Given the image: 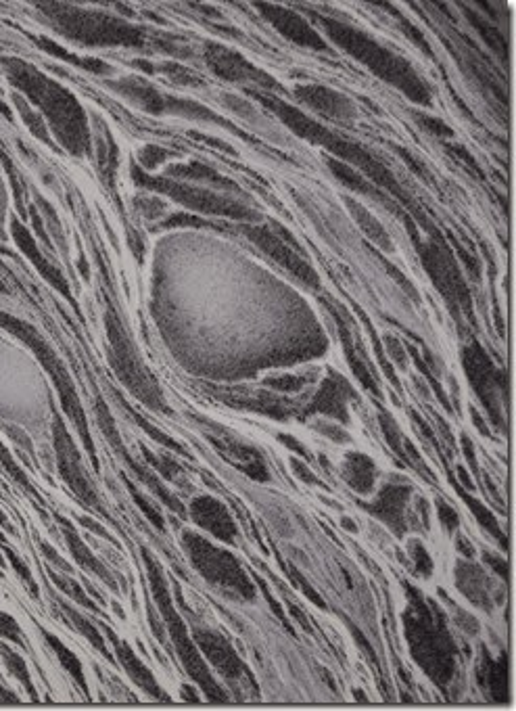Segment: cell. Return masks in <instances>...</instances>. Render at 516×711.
I'll return each instance as SVG.
<instances>
[{
    "label": "cell",
    "instance_id": "obj_1",
    "mask_svg": "<svg viewBox=\"0 0 516 711\" xmlns=\"http://www.w3.org/2000/svg\"><path fill=\"white\" fill-rule=\"evenodd\" d=\"M404 634L412 659L439 691L448 693L458 674V649L443 611L408 586Z\"/></svg>",
    "mask_w": 516,
    "mask_h": 711
},
{
    "label": "cell",
    "instance_id": "obj_2",
    "mask_svg": "<svg viewBox=\"0 0 516 711\" xmlns=\"http://www.w3.org/2000/svg\"><path fill=\"white\" fill-rule=\"evenodd\" d=\"M318 21L328 32V36L333 38V42H337L341 49L349 51L358 61L370 67L372 74H377L385 82L393 84L397 90H402V93L410 97L414 103H422V105L431 103V90L427 82L414 72V67L406 59L391 53L381 42L360 32L358 28L345 24V21L322 17V15L318 17Z\"/></svg>",
    "mask_w": 516,
    "mask_h": 711
},
{
    "label": "cell",
    "instance_id": "obj_3",
    "mask_svg": "<svg viewBox=\"0 0 516 711\" xmlns=\"http://www.w3.org/2000/svg\"><path fill=\"white\" fill-rule=\"evenodd\" d=\"M143 557H145V567L149 573V582H151L157 609L161 613L163 626H166V630L170 632L172 649L178 655L182 668L186 670V674H189V678L201 688V693L205 695L207 701H211V703L228 701V695L222 691V686L214 678V674H211L207 661L201 657L199 647L195 645L193 636L189 634V630H186L180 613L174 607V601L170 596V586H168L166 576H163L161 565L153 559V555L147 553V550L143 553Z\"/></svg>",
    "mask_w": 516,
    "mask_h": 711
},
{
    "label": "cell",
    "instance_id": "obj_4",
    "mask_svg": "<svg viewBox=\"0 0 516 711\" xmlns=\"http://www.w3.org/2000/svg\"><path fill=\"white\" fill-rule=\"evenodd\" d=\"M257 97H260L262 103H266V105L276 113V116L283 118V122H285L293 132H297V134H301V136H306V139H310V141H314V143H320V145L326 147V149L335 151V155H339V157L343 159V164L362 168V170L366 172V178L370 176L372 182H377L379 187H383V191L387 189L391 197L400 199L410 212L416 214V208H412V205H410V199H408V195L404 193V189L400 187V182H397V180L393 178V174H391L383 164H379L377 159H374L368 151H364L360 145L343 141L341 136H337V134H333L331 130H326L324 126L316 124L314 120H310V118L306 116V113H301L299 109H295V107L283 103L280 99H276L274 95H268V93H266V95H257Z\"/></svg>",
    "mask_w": 516,
    "mask_h": 711
},
{
    "label": "cell",
    "instance_id": "obj_5",
    "mask_svg": "<svg viewBox=\"0 0 516 711\" xmlns=\"http://www.w3.org/2000/svg\"><path fill=\"white\" fill-rule=\"evenodd\" d=\"M182 548L189 555L191 565L201 573V578L218 588L228 599L253 601L255 584L249 573L243 569L239 559L228 550L201 538L195 532H182Z\"/></svg>",
    "mask_w": 516,
    "mask_h": 711
},
{
    "label": "cell",
    "instance_id": "obj_6",
    "mask_svg": "<svg viewBox=\"0 0 516 711\" xmlns=\"http://www.w3.org/2000/svg\"><path fill=\"white\" fill-rule=\"evenodd\" d=\"M414 245L418 256L422 260V266L427 268L431 281L443 295V300L448 302L450 310L456 314V318L471 316L473 314V302L471 293H468V285L462 277V272L454 260V254L450 247L443 243L439 235H433L429 241H422L420 237H414Z\"/></svg>",
    "mask_w": 516,
    "mask_h": 711
},
{
    "label": "cell",
    "instance_id": "obj_7",
    "mask_svg": "<svg viewBox=\"0 0 516 711\" xmlns=\"http://www.w3.org/2000/svg\"><path fill=\"white\" fill-rule=\"evenodd\" d=\"M462 364L468 381H471L477 398L496 427L504 425V404H506V375L498 369L496 362L481 348V343L473 339L462 352Z\"/></svg>",
    "mask_w": 516,
    "mask_h": 711
},
{
    "label": "cell",
    "instance_id": "obj_8",
    "mask_svg": "<svg viewBox=\"0 0 516 711\" xmlns=\"http://www.w3.org/2000/svg\"><path fill=\"white\" fill-rule=\"evenodd\" d=\"M245 237L255 245L260 247L268 258H272L278 266H283L287 272H291L297 281L303 285H308L312 289H320V277L318 272L312 268V264L303 258L297 243L291 239H285L280 228L272 226H257L249 224L245 228Z\"/></svg>",
    "mask_w": 516,
    "mask_h": 711
},
{
    "label": "cell",
    "instance_id": "obj_9",
    "mask_svg": "<svg viewBox=\"0 0 516 711\" xmlns=\"http://www.w3.org/2000/svg\"><path fill=\"white\" fill-rule=\"evenodd\" d=\"M193 640L199 651L205 655L207 663L214 665L230 686L237 688V691L257 693V682L251 676L247 663L234 651L232 642L224 634L209 628H195Z\"/></svg>",
    "mask_w": 516,
    "mask_h": 711
},
{
    "label": "cell",
    "instance_id": "obj_10",
    "mask_svg": "<svg viewBox=\"0 0 516 711\" xmlns=\"http://www.w3.org/2000/svg\"><path fill=\"white\" fill-rule=\"evenodd\" d=\"M107 329H109V339H111V346H113V362H115L117 375H120L122 381L130 387L132 394H136L149 406L159 408L161 406L159 387L155 385V381L151 379L145 366L140 364V360L132 352L128 337L124 335L122 327L117 325V320L111 314H107Z\"/></svg>",
    "mask_w": 516,
    "mask_h": 711
},
{
    "label": "cell",
    "instance_id": "obj_11",
    "mask_svg": "<svg viewBox=\"0 0 516 711\" xmlns=\"http://www.w3.org/2000/svg\"><path fill=\"white\" fill-rule=\"evenodd\" d=\"M53 442H55V454H57V467H59L63 481L69 486V490H72L86 504V507L101 511L105 515L103 502H101L97 490L92 488L90 479L86 477V473L82 469L80 454H78L72 438L67 435L61 419H55V423H53Z\"/></svg>",
    "mask_w": 516,
    "mask_h": 711
},
{
    "label": "cell",
    "instance_id": "obj_12",
    "mask_svg": "<svg viewBox=\"0 0 516 711\" xmlns=\"http://www.w3.org/2000/svg\"><path fill=\"white\" fill-rule=\"evenodd\" d=\"M410 498L412 488L408 484H404V481H389L372 502L364 504V509L372 517L383 521L397 538H402L408 532Z\"/></svg>",
    "mask_w": 516,
    "mask_h": 711
},
{
    "label": "cell",
    "instance_id": "obj_13",
    "mask_svg": "<svg viewBox=\"0 0 516 711\" xmlns=\"http://www.w3.org/2000/svg\"><path fill=\"white\" fill-rule=\"evenodd\" d=\"M351 400H356V392L351 389V385L337 373H328V377L320 383V389L316 392L314 400L299 410L301 419L308 417H328L331 421H337L345 425L349 421V410L347 404Z\"/></svg>",
    "mask_w": 516,
    "mask_h": 711
},
{
    "label": "cell",
    "instance_id": "obj_14",
    "mask_svg": "<svg viewBox=\"0 0 516 711\" xmlns=\"http://www.w3.org/2000/svg\"><path fill=\"white\" fill-rule=\"evenodd\" d=\"M257 7H260V11L266 15V19L280 34L287 36L291 42L299 44V47H306V49H312L318 53L331 51V47H328V44L324 42V38L318 34V30H314L310 21L303 19L299 13H295L291 9L276 7V5H262L260 3Z\"/></svg>",
    "mask_w": 516,
    "mask_h": 711
},
{
    "label": "cell",
    "instance_id": "obj_15",
    "mask_svg": "<svg viewBox=\"0 0 516 711\" xmlns=\"http://www.w3.org/2000/svg\"><path fill=\"white\" fill-rule=\"evenodd\" d=\"M189 517L195 521V525L201 527V530H205L207 534L226 544H234L239 538L237 521L232 519L230 511L218 498H211V496L195 498L189 507Z\"/></svg>",
    "mask_w": 516,
    "mask_h": 711
},
{
    "label": "cell",
    "instance_id": "obj_16",
    "mask_svg": "<svg viewBox=\"0 0 516 711\" xmlns=\"http://www.w3.org/2000/svg\"><path fill=\"white\" fill-rule=\"evenodd\" d=\"M107 632V638L111 640V645H113V651H115V657L117 661L122 663V668L126 670V674L130 676V680L140 688V691H145L151 699L155 701H170V695L163 691L161 684L157 682V678L153 676V672L147 668V665L143 663V659H140L134 649L128 645L126 640H122L120 636H117L113 630L105 628Z\"/></svg>",
    "mask_w": 516,
    "mask_h": 711
},
{
    "label": "cell",
    "instance_id": "obj_17",
    "mask_svg": "<svg viewBox=\"0 0 516 711\" xmlns=\"http://www.w3.org/2000/svg\"><path fill=\"white\" fill-rule=\"evenodd\" d=\"M456 588L462 596H466L475 607L491 609L498 599V592L494 582L489 580L487 573L475 565L471 559H458L456 561Z\"/></svg>",
    "mask_w": 516,
    "mask_h": 711
},
{
    "label": "cell",
    "instance_id": "obj_18",
    "mask_svg": "<svg viewBox=\"0 0 516 711\" xmlns=\"http://www.w3.org/2000/svg\"><path fill=\"white\" fill-rule=\"evenodd\" d=\"M477 682L483 695L491 703H506L508 701V659L506 655L494 657L485 647L481 649L477 663Z\"/></svg>",
    "mask_w": 516,
    "mask_h": 711
},
{
    "label": "cell",
    "instance_id": "obj_19",
    "mask_svg": "<svg viewBox=\"0 0 516 711\" xmlns=\"http://www.w3.org/2000/svg\"><path fill=\"white\" fill-rule=\"evenodd\" d=\"M297 99L301 103L310 105L312 109H316L318 113H322V116H326V118L351 120L356 116L354 103H351L347 97H343L341 93H337V90H333V88L316 86V84L299 86L297 88Z\"/></svg>",
    "mask_w": 516,
    "mask_h": 711
},
{
    "label": "cell",
    "instance_id": "obj_20",
    "mask_svg": "<svg viewBox=\"0 0 516 711\" xmlns=\"http://www.w3.org/2000/svg\"><path fill=\"white\" fill-rule=\"evenodd\" d=\"M326 306H328V310H331L333 316H335V323H337V327H339V337H341L343 350H345V358H347V362H349V366H351V371H354L356 379L368 389V392H370L372 396L379 398V396H381L379 383H377V379H374V375H372V371H370V366H368V362H366V358H364V352L360 350V346L354 341V335H351V329L347 327V314L341 312V310H337L335 304H326Z\"/></svg>",
    "mask_w": 516,
    "mask_h": 711
},
{
    "label": "cell",
    "instance_id": "obj_21",
    "mask_svg": "<svg viewBox=\"0 0 516 711\" xmlns=\"http://www.w3.org/2000/svg\"><path fill=\"white\" fill-rule=\"evenodd\" d=\"M214 442L224 452L228 461L239 471H243L245 475H249L255 481H262V484L270 481V469L264 461V456L260 454V450H255L253 446H249L241 440H234V438H216Z\"/></svg>",
    "mask_w": 516,
    "mask_h": 711
},
{
    "label": "cell",
    "instance_id": "obj_22",
    "mask_svg": "<svg viewBox=\"0 0 516 711\" xmlns=\"http://www.w3.org/2000/svg\"><path fill=\"white\" fill-rule=\"evenodd\" d=\"M379 421H381V429H383L385 440H387L389 448L395 452V456L400 458V461H402L404 465L416 469L425 479H431L429 467H427L425 463H422L420 454L416 452V448L412 446V442L402 433V429L397 427V423L393 421V417L389 415V412H383V410H381V412H379Z\"/></svg>",
    "mask_w": 516,
    "mask_h": 711
},
{
    "label": "cell",
    "instance_id": "obj_23",
    "mask_svg": "<svg viewBox=\"0 0 516 711\" xmlns=\"http://www.w3.org/2000/svg\"><path fill=\"white\" fill-rule=\"evenodd\" d=\"M341 475L345 484L360 496H368L377 486V465L366 454H347L341 465Z\"/></svg>",
    "mask_w": 516,
    "mask_h": 711
},
{
    "label": "cell",
    "instance_id": "obj_24",
    "mask_svg": "<svg viewBox=\"0 0 516 711\" xmlns=\"http://www.w3.org/2000/svg\"><path fill=\"white\" fill-rule=\"evenodd\" d=\"M61 530H63V536L67 540V546L69 550H72V557L80 563V567H84L86 571L90 573H95L97 578H101L105 584H109L111 588H117V582L113 578V573L101 563V559L92 553V550L84 544V540L78 536V532L74 530L72 525H69V521H61Z\"/></svg>",
    "mask_w": 516,
    "mask_h": 711
},
{
    "label": "cell",
    "instance_id": "obj_25",
    "mask_svg": "<svg viewBox=\"0 0 516 711\" xmlns=\"http://www.w3.org/2000/svg\"><path fill=\"white\" fill-rule=\"evenodd\" d=\"M458 494L462 496V500L466 502V507L471 509L473 517L477 519V523L483 527V530H485L489 536H494V540L506 548V546H508V536L504 534L502 523L498 521V517H496L494 513H491L479 498H475L473 494H466L464 488H458Z\"/></svg>",
    "mask_w": 516,
    "mask_h": 711
},
{
    "label": "cell",
    "instance_id": "obj_26",
    "mask_svg": "<svg viewBox=\"0 0 516 711\" xmlns=\"http://www.w3.org/2000/svg\"><path fill=\"white\" fill-rule=\"evenodd\" d=\"M42 634H44L46 645H49V647L53 649V653L57 655L59 663L63 665V670H65L69 676H72V680L86 693V691H88V682H86V676H84L82 661L74 655V651H69L55 634H51V632H42Z\"/></svg>",
    "mask_w": 516,
    "mask_h": 711
},
{
    "label": "cell",
    "instance_id": "obj_27",
    "mask_svg": "<svg viewBox=\"0 0 516 711\" xmlns=\"http://www.w3.org/2000/svg\"><path fill=\"white\" fill-rule=\"evenodd\" d=\"M349 210L354 212L358 224L362 226V231L368 235V239H370L372 243H377L381 249H391L389 235H387V231L383 228V224L377 222V218H374L366 208H362V205L356 203V201H349Z\"/></svg>",
    "mask_w": 516,
    "mask_h": 711
},
{
    "label": "cell",
    "instance_id": "obj_28",
    "mask_svg": "<svg viewBox=\"0 0 516 711\" xmlns=\"http://www.w3.org/2000/svg\"><path fill=\"white\" fill-rule=\"evenodd\" d=\"M0 657H3L5 665H7V670L23 684V688H26L28 695L32 699H36V688H34V682H32V674L28 670V663L26 659H23L15 649H11L7 642H0Z\"/></svg>",
    "mask_w": 516,
    "mask_h": 711
},
{
    "label": "cell",
    "instance_id": "obj_29",
    "mask_svg": "<svg viewBox=\"0 0 516 711\" xmlns=\"http://www.w3.org/2000/svg\"><path fill=\"white\" fill-rule=\"evenodd\" d=\"M63 611H65V615L69 617V619H72V626L90 642V645L92 647H95L97 651H101L107 659H111V653H109V649H107V642H105V638H103V634H101V630L95 626V624H92L90 622V619H86L82 613H78L76 609H72V607H63Z\"/></svg>",
    "mask_w": 516,
    "mask_h": 711
},
{
    "label": "cell",
    "instance_id": "obj_30",
    "mask_svg": "<svg viewBox=\"0 0 516 711\" xmlns=\"http://www.w3.org/2000/svg\"><path fill=\"white\" fill-rule=\"evenodd\" d=\"M51 578H53V582L59 586V590H63L67 596H72V599H74L76 603L84 605V607H86V609H90V611H99L97 603L90 599L88 592H86V590H84V588H82V586H80L74 578H69L67 573L51 571Z\"/></svg>",
    "mask_w": 516,
    "mask_h": 711
},
{
    "label": "cell",
    "instance_id": "obj_31",
    "mask_svg": "<svg viewBox=\"0 0 516 711\" xmlns=\"http://www.w3.org/2000/svg\"><path fill=\"white\" fill-rule=\"evenodd\" d=\"M314 379H316V375H312V373H308V375H278V377H268L266 387H270L272 392H278V394H297L306 385L314 383Z\"/></svg>",
    "mask_w": 516,
    "mask_h": 711
},
{
    "label": "cell",
    "instance_id": "obj_32",
    "mask_svg": "<svg viewBox=\"0 0 516 711\" xmlns=\"http://www.w3.org/2000/svg\"><path fill=\"white\" fill-rule=\"evenodd\" d=\"M408 557L414 565V571H416V576L420 578H431V573H433V559L431 555L427 553V548L422 546L418 540H410L408 542Z\"/></svg>",
    "mask_w": 516,
    "mask_h": 711
},
{
    "label": "cell",
    "instance_id": "obj_33",
    "mask_svg": "<svg viewBox=\"0 0 516 711\" xmlns=\"http://www.w3.org/2000/svg\"><path fill=\"white\" fill-rule=\"evenodd\" d=\"M473 26L481 32L483 40H487V44L491 49H494L500 57H506L508 55V49H506V40L502 36V32L496 28V26H491L487 19L483 17H473Z\"/></svg>",
    "mask_w": 516,
    "mask_h": 711
},
{
    "label": "cell",
    "instance_id": "obj_34",
    "mask_svg": "<svg viewBox=\"0 0 516 711\" xmlns=\"http://www.w3.org/2000/svg\"><path fill=\"white\" fill-rule=\"evenodd\" d=\"M283 569L287 571V576L295 582V586L303 592V596H306V599H308L310 603L318 605L320 609H326V603H324L322 596L318 594V590H314V586L308 582V578L303 576V573H301L295 565H291V563H283Z\"/></svg>",
    "mask_w": 516,
    "mask_h": 711
},
{
    "label": "cell",
    "instance_id": "obj_35",
    "mask_svg": "<svg viewBox=\"0 0 516 711\" xmlns=\"http://www.w3.org/2000/svg\"><path fill=\"white\" fill-rule=\"evenodd\" d=\"M128 488H130V496L136 502L138 511L147 517V521H151V525L155 527V530L166 532V521H163V515L157 511V507H153V504L143 494H140V490H136L132 484H128Z\"/></svg>",
    "mask_w": 516,
    "mask_h": 711
},
{
    "label": "cell",
    "instance_id": "obj_36",
    "mask_svg": "<svg viewBox=\"0 0 516 711\" xmlns=\"http://www.w3.org/2000/svg\"><path fill=\"white\" fill-rule=\"evenodd\" d=\"M0 638L13 642L17 647H26V636H23L19 624L9 613L3 611H0Z\"/></svg>",
    "mask_w": 516,
    "mask_h": 711
},
{
    "label": "cell",
    "instance_id": "obj_37",
    "mask_svg": "<svg viewBox=\"0 0 516 711\" xmlns=\"http://www.w3.org/2000/svg\"><path fill=\"white\" fill-rule=\"evenodd\" d=\"M435 511H437V519L441 523V527L448 534H454L458 530V525H460V517L458 513L450 507L448 502H443V500H437L435 502Z\"/></svg>",
    "mask_w": 516,
    "mask_h": 711
},
{
    "label": "cell",
    "instance_id": "obj_38",
    "mask_svg": "<svg viewBox=\"0 0 516 711\" xmlns=\"http://www.w3.org/2000/svg\"><path fill=\"white\" fill-rule=\"evenodd\" d=\"M255 582L257 584H260L262 586V590H264V596H266V601H268V605H270V609H272V613L280 619V624H283V626H287V630L289 632H293V628H291V624H289V615L285 613V607L283 605H280L276 599H274V594L270 592V588L264 584V580L260 578V576H255Z\"/></svg>",
    "mask_w": 516,
    "mask_h": 711
},
{
    "label": "cell",
    "instance_id": "obj_39",
    "mask_svg": "<svg viewBox=\"0 0 516 711\" xmlns=\"http://www.w3.org/2000/svg\"><path fill=\"white\" fill-rule=\"evenodd\" d=\"M420 120V124L425 126L431 134H435L437 139H452L454 136V130L450 126H445L441 120L437 118H431V116H425V113H418L416 116Z\"/></svg>",
    "mask_w": 516,
    "mask_h": 711
},
{
    "label": "cell",
    "instance_id": "obj_40",
    "mask_svg": "<svg viewBox=\"0 0 516 711\" xmlns=\"http://www.w3.org/2000/svg\"><path fill=\"white\" fill-rule=\"evenodd\" d=\"M7 557H9V561H11V565H13V569L19 573V578H21V582L23 584H28V588L34 592V594H38V584H36V580H34V576H32V571H30V567L26 565V563H23L15 553H11V550H7V553H5Z\"/></svg>",
    "mask_w": 516,
    "mask_h": 711
},
{
    "label": "cell",
    "instance_id": "obj_41",
    "mask_svg": "<svg viewBox=\"0 0 516 711\" xmlns=\"http://www.w3.org/2000/svg\"><path fill=\"white\" fill-rule=\"evenodd\" d=\"M291 469H293V473L297 475V479L303 481V484H308V486H322L320 477L308 467L306 461H299V458L293 456V458H291Z\"/></svg>",
    "mask_w": 516,
    "mask_h": 711
},
{
    "label": "cell",
    "instance_id": "obj_42",
    "mask_svg": "<svg viewBox=\"0 0 516 711\" xmlns=\"http://www.w3.org/2000/svg\"><path fill=\"white\" fill-rule=\"evenodd\" d=\"M316 429L326 435V438H331L333 442H339V444H345L349 442V433L345 431V427L337 421H328V423H318Z\"/></svg>",
    "mask_w": 516,
    "mask_h": 711
},
{
    "label": "cell",
    "instance_id": "obj_43",
    "mask_svg": "<svg viewBox=\"0 0 516 711\" xmlns=\"http://www.w3.org/2000/svg\"><path fill=\"white\" fill-rule=\"evenodd\" d=\"M483 559H485V563H487L491 569H494L496 576H500L504 582H508L510 567H508V561H506L502 555L489 553V550H485V553H483Z\"/></svg>",
    "mask_w": 516,
    "mask_h": 711
},
{
    "label": "cell",
    "instance_id": "obj_44",
    "mask_svg": "<svg viewBox=\"0 0 516 711\" xmlns=\"http://www.w3.org/2000/svg\"><path fill=\"white\" fill-rule=\"evenodd\" d=\"M456 546H458V550H460L464 559H473L475 557V548L471 546V542H468L464 536H458Z\"/></svg>",
    "mask_w": 516,
    "mask_h": 711
},
{
    "label": "cell",
    "instance_id": "obj_45",
    "mask_svg": "<svg viewBox=\"0 0 516 711\" xmlns=\"http://www.w3.org/2000/svg\"><path fill=\"white\" fill-rule=\"evenodd\" d=\"M19 697L13 695L5 684H0V703H17Z\"/></svg>",
    "mask_w": 516,
    "mask_h": 711
},
{
    "label": "cell",
    "instance_id": "obj_46",
    "mask_svg": "<svg viewBox=\"0 0 516 711\" xmlns=\"http://www.w3.org/2000/svg\"><path fill=\"white\" fill-rule=\"evenodd\" d=\"M182 697H184L186 701H193V703L201 701V695H193V688H184V693H182Z\"/></svg>",
    "mask_w": 516,
    "mask_h": 711
},
{
    "label": "cell",
    "instance_id": "obj_47",
    "mask_svg": "<svg viewBox=\"0 0 516 711\" xmlns=\"http://www.w3.org/2000/svg\"><path fill=\"white\" fill-rule=\"evenodd\" d=\"M343 525H345V530H351V532L358 530V527L354 525V521H351V519H343Z\"/></svg>",
    "mask_w": 516,
    "mask_h": 711
},
{
    "label": "cell",
    "instance_id": "obj_48",
    "mask_svg": "<svg viewBox=\"0 0 516 711\" xmlns=\"http://www.w3.org/2000/svg\"><path fill=\"white\" fill-rule=\"evenodd\" d=\"M0 525H3V527H9V519H7V515H5L3 511H0Z\"/></svg>",
    "mask_w": 516,
    "mask_h": 711
},
{
    "label": "cell",
    "instance_id": "obj_49",
    "mask_svg": "<svg viewBox=\"0 0 516 711\" xmlns=\"http://www.w3.org/2000/svg\"><path fill=\"white\" fill-rule=\"evenodd\" d=\"M5 563V557H3V553H0V565H3Z\"/></svg>",
    "mask_w": 516,
    "mask_h": 711
}]
</instances>
